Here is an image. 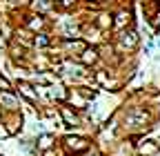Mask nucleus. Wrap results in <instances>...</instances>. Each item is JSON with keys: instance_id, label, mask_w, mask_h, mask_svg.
Returning a JSON list of instances; mask_svg holds the SVG:
<instances>
[{"instance_id": "10", "label": "nucleus", "mask_w": 160, "mask_h": 156, "mask_svg": "<svg viewBox=\"0 0 160 156\" xmlns=\"http://www.w3.org/2000/svg\"><path fill=\"white\" fill-rule=\"evenodd\" d=\"M33 43H36V47H47V45H49V38H47L45 34H40V36H36Z\"/></svg>"}, {"instance_id": "7", "label": "nucleus", "mask_w": 160, "mask_h": 156, "mask_svg": "<svg viewBox=\"0 0 160 156\" xmlns=\"http://www.w3.org/2000/svg\"><path fill=\"white\" fill-rule=\"evenodd\" d=\"M129 20H131V13H129V11H120V13L116 16V23H113V25H116V27L120 29V27L129 25Z\"/></svg>"}, {"instance_id": "8", "label": "nucleus", "mask_w": 160, "mask_h": 156, "mask_svg": "<svg viewBox=\"0 0 160 156\" xmlns=\"http://www.w3.org/2000/svg\"><path fill=\"white\" fill-rule=\"evenodd\" d=\"M96 58V49H82V63H93Z\"/></svg>"}, {"instance_id": "14", "label": "nucleus", "mask_w": 160, "mask_h": 156, "mask_svg": "<svg viewBox=\"0 0 160 156\" xmlns=\"http://www.w3.org/2000/svg\"><path fill=\"white\" fill-rule=\"evenodd\" d=\"M0 136H2V138H5V136H9V132H7L5 127H0Z\"/></svg>"}, {"instance_id": "1", "label": "nucleus", "mask_w": 160, "mask_h": 156, "mask_svg": "<svg viewBox=\"0 0 160 156\" xmlns=\"http://www.w3.org/2000/svg\"><path fill=\"white\" fill-rule=\"evenodd\" d=\"M125 123L127 127H145L147 125V112L140 107H131L125 114Z\"/></svg>"}, {"instance_id": "11", "label": "nucleus", "mask_w": 160, "mask_h": 156, "mask_svg": "<svg viewBox=\"0 0 160 156\" xmlns=\"http://www.w3.org/2000/svg\"><path fill=\"white\" fill-rule=\"evenodd\" d=\"M36 7H38L40 11H49V9H51V0H38Z\"/></svg>"}, {"instance_id": "12", "label": "nucleus", "mask_w": 160, "mask_h": 156, "mask_svg": "<svg viewBox=\"0 0 160 156\" xmlns=\"http://www.w3.org/2000/svg\"><path fill=\"white\" fill-rule=\"evenodd\" d=\"M60 89H62V87H49V96H53V98H56V96H58V98H62V91H60Z\"/></svg>"}, {"instance_id": "5", "label": "nucleus", "mask_w": 160, "mask_h": 156, "mask_svg": "<svg viewBox=\"0 0 160 156\" xmlns=\"http://www.w3.org/2000/svg\"><path fill=\"white\" fill-rule=\"evenodd\" d=\"M18 89H20V94H22L27 101L38 103V94L33 91V87H31V85H27V83H20V85H18Z\"/></svg>"}, {"instance_id": "13", "label": "nucleus", "mask_w": 160, "mask_h": 156, "mask_svg": "<svg viewBox=\"0 0 160 156\" xmlns=\"http://www.w3.org/2000/svg\"><path fill=\"white\" fill-rule=\"evenodd\" d=\"M60 5H62V7H71L73 0H60Z\"/></svg>"}, {"instance_id": "6", "label": "nucleus", "mask_w": 160, "mask_h": 156, "mask_svg": "<svg viewBox=\"0 0 160 156\" xmlns=\"http://www.w3.org/2000/svg\"><path fill=\"white\" fill-rule=\"evenodd\" d=\"M51 145H53V136H51V134H42V136L38 138V143H36V147H38L40 152L51 149Z\"/></svg>"}, {"instance_id": "9", "label": "nucleus", "mask_w": 160, "mask_h": 156, "mask_svg": "<svg viewBox=\"0 0 160 156\" xmlns=\"http://www.w3.org/2000/svg\"><path fill=\"white\" fill-rule=\"evenodd\" d=\"M62 118H65L67 123H73V125L78 123V118H76V114H71V112H69L67 107H62Z\"/></svg>"}, {"instance_id": "4", "label": "nucleus", "mask_w": 160, "mask_h": 156, "mask_svg": "<svg viewBox=\"0 0 160 156\" xmlns=\"http://www.w3.org/2000/svg\"><path fill=\"white\" fill-rule=\"evenodd\" d=\"M0 105L2 107H7V109H18V101H16V96H11V94H7V91H0Z\"/></svg>"}, {"instance_id": "3", "label": "nucleus", "mask_w": 160, "mask_h": 156, "mask_svg": "<svg viewBox=\"0 0 160 156\" xmlns=\"http://www.w3.org/2000/svg\"><path fill=\"white\" fill-rule=\"evenodd\" d=\"M65 145H67L71 152H82V149H87L85 138H78V136H69V138L65 141Z\"/></svg>"}, {"instance_id": "2", "label": "nucleus", "mask_w": 160, "mask_h": 156, "mask_svg": "<svg viewBox=\"0 0 160 156\" xmlns=\"http://www.w3.org/2000/svg\"><path fill=\"white\" fill-rule=\"evenodd\" d=\"M118 45L122 47V49H133L138 45V36L133 31H122V34L118 36Z\"/></svg>"}]
</instances>
